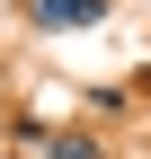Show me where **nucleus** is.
<instances>
[{
  "label": "nucleus",
  "instance_id": "f257e3e1",
  "mask_svg": "<svg viewBox=\"0 0 151 159\" xmlns=\"http://www.w3.org/2000/svg\"><path fill=\"white\" fill-rule=\"evenodd\" d=\"M107 18V0H27V27L36 35H80V27H98Z\"/></svg>",
  "mask_w": 151,
  "mask_h": 159
},
{
  "label": "nucleus",
  "instance_id": "f03ea898",
  "mask_svg": "<svg viewBox=\"0 0 151 159\" xmlns=\"http://www.w3.org/2000/svg\"><path fill=\"white\" fill-rule=\"evenodd\" d=\"M18 142H27V159H98V142H89V133H45V124H18Z\"/></svg>",
  "mask_w": 151,
  "mask_h": 159
}]
</instances>
